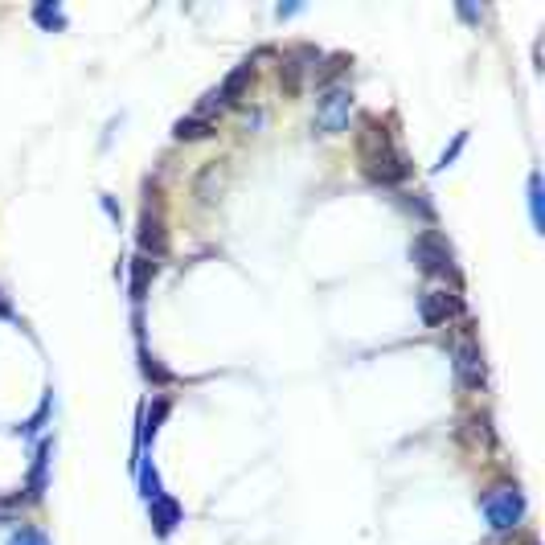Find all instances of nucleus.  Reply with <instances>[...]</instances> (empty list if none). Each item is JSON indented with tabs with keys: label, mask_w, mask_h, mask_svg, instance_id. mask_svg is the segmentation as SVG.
Returning a JSON list of instances; mask_svg holds the SVG:
<instances>
[{
	"label": "nucleus",
	"mask_w": 545,
	"mask_h": 545,
	"mask_svg": "<svg viewBox=\"0 0 545 545\" xmlns=\"http://www.w3.org/2000/svg\"><path fill=\"white\" fill-rule=\"evenodd\" d=\"M361 160H365V173H370L373 181H402V176H406L402 156L394 152L386 127H378V123H365V136H361Z\"/></svg>",
	"instance_id": "nucleus-1"
},
{
	"label": "nucleus",
	"mask_w": 545,
	"mask_h": 545,
	"mask_svg": "<svg viewBox=\"0 0 545 545\" xmlns=\"http://www.w3.org/2000/svg\"><path fill=\"white\" fill-rule=\"evenodd\" d=\"M480 508H484L492 533H508V529H516L521 516H525V497H521L516 488H492V492L480 500Z\"/></svg>",
	"instance_id": "nucleus-2"
},
{
	"label": "nucleus",
	"mask_w": 545,
	"mask_h": 545,
	"mask_svg": "<svg viewBox=\"0 0 545 545\" xmlns=\"http://www.w3.org/2000/svg\"><path fill=\"white\" fill-rule=\"evenodd\" d=\"M349 115H353V95L341 87H332L320 98V107H316V127H320L324 136H336V132L349 127Z\"/></svg>",
	"instance_id": "nucleus-3"
},
{
	"label": "nucleus",
	"mask_w": 545,
	"mask_h": 545,
	"mask_svg": "<svg viewBox=\"0 0 545 545\" xmlns=\"http://www.w3.org/2000/svg\"><path fill=\"white\" fill-rule=\"evenodd\" d=\"M414 263H419V271H427V275H451V246L439 238V234H422L419 243H414Z\"/></svg>",
	"instance_id": "nucleus-4"
},
{
	"label": "nucleus",
	"mask_w": 545,
	"mask_h": 545,
	"mask_svg": "<svg viewBox=\"0 0 545 545\" xmlns=\"http://www.w3.org/2000/svg\"><path fill=\"white\" fill-rule=\"evenodd\" d=\"M456 373H459V381H464L467 389L484 386V353H480L472 341H464L456 349Z\"/></svg>",
	"instance_id": "nucleus-5"
},
{
	"label": "nucleus",
	"mask_w": 545,
	"mask_h": 545,
	"mask_svg": "<svg viewBox=\"0 0 545 545\" xmlns=\"http://www.w3.org/2000/svg\"><path fill=\"white\" fill-rule=\"evenodd\" d=\"M148 513H152V525L160 537H168L176 525H181V505H176L173 497H156L148 500Z\"/></svg>",
	"instance_id": "nucleus-6"
},
{
	"label": "nucleus",
	"mask_w": 545,
	"mask_h": 545,
	"mask_svg": "<svg viewBox=\"0 0 545 545\" xmlns=\"http://www.w3.org/2000/svg\"><path fill=\"white\" fill-rule=\"evenodd\" d=\"M456 311V300H451V292H422V324H443Z\"/></svg>",
	"instance_id": "nucleus-7"
},
{
	"label": "nucleus",
	"mask_w": 545,
	"mask_h": 545,
	"mask_svg": "<svg viewBox=\"0 0 545 545\" xmlns=\"http://www.w3.org/2000/svg\"><path fill=\"white\" fill-rule=\"evenodd\" d=\"M254 78V62H243V66L234 70L230 78H226L222 87H217V98H222V107H230V103H238V95L246 90V82Z\"/></svg>",
	"instance_id": "nucleus-8"
},
{
	"label": "nucleus",
	"mask_w": 545,
	"mask_h": 545,
	"mask_svg": "<svg viewBox=\"0 0 545 545\" xmlns=\"http://www.w3.org/2000/svg\"><path fill=\"white\" fill-rule=\"evenodd\" d=\"M209 132H214V123H209V119H176V127H173V136L176 140H205L209 136Z\"/></svg>",
	"instance_id": "nucleus-9"
},
{
	"label": "nucleus",
	"mask_w": 545,
	"mask_h": 545,
	"mask_svg": "<svg viewBox=\"0 0 545 545\" xmlns=\"http://www.w3.org/2000/svg\"><path fill=\"white\" fill-rule=\"evenodd\" d=\"M165 414H168V402H165V398H156L152 414H148L144 430H140V447H148V443H152V439H156V430H160V422H165Z\"/></svg>",
	"instance_id": "nucleus-10"
},
{
	"label": "nucleus",
	"mask_w": 545,
	"mask_h": 545,
	"mask_svg": "<svg viewBox=\"0 0 545 545\" xmlns=\"http://www.w3.org/2000/svg\"><path fill=\"white\" fill-rule=\"evenodd\" d=\"M140 246L152 254H165V230H160V222H152V217H144V234H140Z\"/></svg>",
	"instance_id": "nucleus-11"
},
{
	"label": "nucleus",
	"mask_w": 545,
	"mask_h": 545,
	"mask_svg": "<svg viewBox=\"0 0 545 545\" xmlns=\"http://www.w3.org/2000/svg\"><path fill=\"white\" fill-rule=\"evenodd\" d=\"M529 214H533V226L545 230V217H541V176H529Z\"/></svg>",
	"instance_id": "nucleus-12"
},
{
	"label": "nucleus",
	"mask_w": 545,
	"mask_h": 545,
	"mask_svg": "<svg viewBox=\"0 0 545 545\" xmlns=\"http://www.w3.org/2000/svg\"><path fill=\"white\" fill-rule=\"evenodd\" d=\"M46 459H49V443H41L38 464H33V476H30V497H41V484H46Z\"/></svg>",
	"instance_id": "nucleus-13"
},
{
	"label": "nucleus",
	"mask_w": 545,
	"mask_h": 545,
	"mask_svg": "<svg viewBox=\"0 0 545 545\" xmlns=\"http://www.w3.org/2000/svg\"><path fill=\"white\" fill-rule=\"evenodd\" d=\"M140 488H144V500H156V497H165L160 492V480H156V467H140Z\"/></svg>",
	"instance_id": "nucleus-14"
},
{
	"label": "nucleus",
	"mask_w": 545,
	"mask_h": 545,
	"mask_svg": "<svg viewBox=\"0 0 545 545\" xmlns=\"http://www.w3.org/2000/svg\"><path fill=\"white\" fill-rule=\"evenodd\" d=\"M9 545H49V541H46V537H41V533H38V529H30V525H21V529H17V533H13V541H9Z\"/></svg>",
	"instance_id": "nucleus-15"
},
{
	"label": "nucleus",
	"mask_w": 545,
	"mask_h": 545,
	"mask_svg": "<svg viewBox=\"0 0 545 545\" xmlns=\"http://www.w3.org/2000/svg\"><path fill=\"white\" fill-rule=\"evenodd\" d=\"M464 140H467V132H459V136H456V144H451V148H447V152L439 156V165H435V173H443V168H447V165H451V160H456V156H459V148H464Z\"/></svg>",
	"instance_id": "nucleus-16"
},
{
	"label": "nucleus",
	"mask_w": 545,
	"mask_h": 545,
	"mask_svg": "<svg viewBox=\"0 0 545 545\" xmlns=\"http://www.w3.org/2000/svg\"><path fill=\"white\" fill-rule=\"evenodd\" d=\"M148 267H152V263H136V279H132V300H144V283H148Z\"/></svg>",
	"instance_id": "nucleus-17"
},
{
	"label": "nucleus",
	"mask_w": 545,
	"mask_h": 545,
	"mask_svg": "<svg viewBox=\"0 0 545 545\" xmlns=\"http://www.w3.org/2000/svg\"><path fill=\"white\" fill-rule=\"evenodd\" d=\"M33 17L41 21V25H62V13H58V4H41Z\"/></svg>",
	"instance_id": "nucleus-18"
},
{
	"label": "nucleus",
	"mask_w": 545,
	"mask_h": 545,
	"mask_svg": "<svg viewBox=\"0 0 545 545\" xmlns=\"http://www.w3.org/2000/svg\"><path fill=\"white\" fill-rule=\"evenodd\" d=\"M4 311H9V303H4V300H0V316H4Z\"/></svg>",
	"instance_id": "nucleus-19"
}]
</instances>
